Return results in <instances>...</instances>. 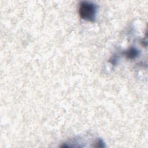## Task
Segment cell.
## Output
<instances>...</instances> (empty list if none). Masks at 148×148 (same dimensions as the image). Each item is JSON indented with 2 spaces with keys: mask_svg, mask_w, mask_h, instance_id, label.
<instances>
[{
  "mask_svg": "<svg viewBox=\"0 0 148 148\" xmlns=\"http://www.w3.org/2000/svg\"><path fill=\"white\" fill-rule=\"evenodd\" d=\"M97 8L93 3L83 1L80 3L79 14L80 17L86 21H94L95 19Z\"/></svg>",
  "mask_w": 148,
  "mask_h": 148,
  "instance_id": "6da1fadb",
  "label": "cell"
},
{
  "mask_svg": "<svg viewBox=\"0 0 148 148\" xmlns=\"http://www.w3.org/2000/svg\"><path fill=\"white\" fill-rule=\"evenodd\" d=\"M138 54V51L135 48H131L125 52V56L129 59L135 58Z\"/></svg>",
  "mask_w": 148,
  "mask_h": 148,
  "instance_id": "7a4b0ae2",
  "label": "cell"
},
{
  "mask_svg": "<svg viewBox=\"0 0 148 148\" xmlns=\"http://www.w3.org/2000/svg\"><path fill=\"white\" fill-rule=\"evenodd\" d=\"M95 147H104L103 145V143L102 142V140L101 139H99L97 143H96V145L95 146Z\"/></svg>",
  "mask_w": 148,
  "mask_h": 148,
  "instance_id": "3957f363",
  "label": "cell"
}]
</instances>
